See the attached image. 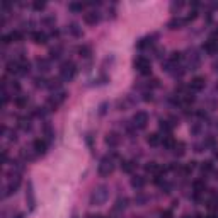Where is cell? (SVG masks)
Here are the masks:
<instances>
[{
  "label": "cell",
  "instance_id": "cell-1",
  "mask_svg": "<svg viewBox=\"0 0 218 218\" xmlns=\"http://www.w3.org/2000/svg\"><path fill=\"white\" fill-rule=\"evenodd\" d=\"M75 75H77V65L73 63V61H65V63H61V68H60V78L65 82H70L75 78Z\"/></svg>",
  "mask_w": 218,
  "mask_h": 218
},
{
  "label": "cell",
  "instance_id": "cell-2",
  "mask_svg": "<svg viewBox=\"0 0 218 218\" xmlns=\"http://www.w3.org/2000/svg\"><path fill=\"white\" fill-rule=\"evenodd\" d=\"M107 196H109L107 187L106 186H99V187L94 189L92 196H90V203H92V205H104L106 199H107Z\"/></svg>",
  "mask_w": 218,
  "mask_h": 218
},
{
  "label": "cell",
  "instance_id": "cell-3",
  "mask_svg": "<svg viewBox=\"0 0 218 218\" xmlns=\"http://www.w3.org/2000/svg\"><path fill=\"white\" fill-rule=\"evenodd\" d=\"M65 99H67V92H58V94H54L53 97H50L45 107L48 109V111H56V109L65 102Z\"/></svg>",
  "mask_w": 218,
  "mask_h": 218
},
{
  "label": "cell",
  "instance_id": "cell-4",
  "mask_svg": "<svg viewBox=\"0 0 218 218\" xmlns=\"http://www.w3.org/2000/svg\"><path fill=\"white\" fill-rule=\"evenodd\" d=\"M135 68L138 70V73H141V75H150V72H152L150 60H147L145 56L135 58Z\"/></svg>",
  "mask_w": 218,
  "mask_h": 218
},
{
  "label": "cell",
  "instance_id": "cell-5",
  "mask_svg": "<svg viewBox=\"0 0 218 218\" xmlns=\"http://www.w3.org/2000/svg\"><path fill=\"white\" fill-rule=\"evenodd\" d=\"M112 170H114V164H112V159L109 157H104L102 160L99 164V176L102 177H107L112 174Z\"/></svg>",
  "mask_w": 218,
  "mask_h": 218
},
{
  "label": "cell",
  "instance_id": "cell-6",
  "mask_svg": "<svg viewBox=\"0 0 218 218\" xmlns=\"http://www.w3.org/2000/svg\"><path fill=\"white\" fill-rule=\"evenodd\" d=\"M148 123V114L145 111H136L135 114H133V126L138 130H143L145 126H147Z\"/></svg>",
  "mask_w": 218,
  "mask_h": 218
},
{
  "label": "cell",
  "instance_id": "cell-7",
  "mask_svg": "<svg viewBox=\"0 0 218 218\" xmlns=\"http://www.w3.org/2000/svg\"><path fill=\"white\" fill-rule=\"evenodd\" d=\"M32 150L36 152V155H45L48 150V141L45 138H38V140L32 141Z\"/></svg>",
  "mask_w": 218,
  "mask_h": 218
},
{
  "label": "cell",
  "instance_id": "cell-8",
  "mask_svg": "<svg viewBox=\"0 0 218 218\" xmlns=\"http://www.w3.org/2000/svg\"><path fill=\"white\" fill-rule=\"evenodd\" d=\"M99 21H101V16H99V12H96V10H90V12L83 14V22H85L87 26H96Z\"/></svg>",
  "mask_w": 218,
  "mask_h": 218
},
{
  "label": "cell",
  "instance_id": "cell-9",
  "mask_svg": "<svg viewBox=\"0 0 218 218\" xmlns=\"http://www.w3.org/2000/svg\"><path fill=\"white\" fill-rule=\"evenodd\" d=\"M205 85H206V82L203 77H194L189 83V90L191 92H199V90L205 89Z\"/></svg>",
  "mask_w": 218,
  "mask_h": 218
},
{
  "label": "cell",
  "instance_id": "cell-10",
  "mask_svg": "<svg viewBox=\"0 0 218 218\" xmlns=\"http://www.w3.org/2000/svg\"><path fill=\"white\" fill-rule=\"evenodd\" d=\"M119 141H121V136H119L116 131H111V133H107V135H106V145H107V147L116 148L119 145Z\"/></svg>",
  "mask_w": 218,
  "mask_h": 218
},
{
  "label": "cell",
  "instance_id": "cell-11",
  "mask_svg": "<svg viewBox=\"0 0 218 218\" xmlns=\"http://www.w3.org/2000/svg\"><path fill=\"white\" fill-rule=\"evenodd\" d=\"M26 201H27V205H29V210H34V208H36V199H34V189H32V182H27Z\"/></svg>",
  "mask_w": 218,
  "mask_h": 218
},
{
  "label": "cell",
  "instance_id": "cell-12",
  "mask_svg": "<svg viewBox=\"0 0 218 218\" xmlns=\"http://www.w3.org/2000/svg\"><path fill=\"white\" fill-rule=\"evenodd\" d=\"M31 38L36 45H45V43L48 41V34H46V32H41V31H34L31 34Z\"/></svg>",
  "mask_w": 218,
  "mask_h": 218
},
{
  "label": "cell",
  "instance_id": "cell-13",
  "mask_svg": "<svg viewBox=\"0 0 218 218\" xmlns=\"http://www.w3.org/2000/svg\"><path fill=\"white\" fill-rule=\"evenodd\" d=\"M68 32H70L73 38H82V36H83L82 27L78 26L77 22H70V24H68Z\"/></svg>",
  "mask_w": 218,
  "mask_h": 218
},
{
  "label": "cell",
  "instance_id": "cell-14",
  "mask_svg": "<svg viewBox=\"0 0 218 218\" xmlns=\"http://www.w3.org/2000/svg\"><path fill=\"white\" fill-rule=\"evenodd\" d=\"M203 50H205L206 53H210V54H213L215 51H218V43L215 41V39H208V41L203 45Z\"/></svg>",
  "mask_w": 218,
  "mask_h": 218
},
{
  "label": "cell",
  "instance_id": "cell-15",
  "mask_svg": "<svg viewBox=\"0 0 218 218\" xmlns=\"http://www.w3.org/2000/svg\"><path fill=\"white\" fill-rule=\"evenodd\" d=\"M7 73H10V75H17V73H19V61H17V60H10L9 63H7Z\"/></svg>",
  "mask_w": 218,
  "mask_h": 218
},
{
  "label": "cell",
  "instance_id": "cell-16",
  "mask_svg": "<svg viewBox=\"0 0 218 218\" xmlns=\"http://www.w3.org/2000/svg\"><path fill=\"white\" fill-rule=\"evenodd\" d=\"M147 143L152 145V147H157V145L162 143V136L159 135V133H152V135H148V138H147Z\"/></svg>",
  "mask_w": 218,
  "mask_h": 218
},
{
  "label": "cell",
  "instance_id": "cell-17",
  "mask_svg": "<svg viewBox=\"0 0 218 218\" xmlns=\"http://www.w3.org/2000/svg\"><path fill=\"white\" fill-rule=\"evenodd\" d=\"M77 51H78V54H80L82 58H89L90 54H92V48H90L89 45H80Z\"/></svg>",
  "mask_w": 218,
  "mask_h": 218
},
{
  "label": "cell",
  "instance_id": "cell-18",
  "mask_svg": "<svg viewBox=\"0 0 218 218\" xmlns=\"http://www.w3.org/2000/svg\"><path fill=\"white\" fill-rule=\"evenodd\" d=\"M135 167H136V164L133 162V160H125V162L121 164V169L125 170L126 174H131L133 170H135Z\"/></svg>",
  "mask_w": 218,
  "mask_h": 218
},
{
  "label": "cell",
  "instance_id": "cell-19",
  "mask_svg": "<svg viewBox=\"0 0 218 218\" xmlns=\"http://www.w3.org/2000/svg\"><path fill=\"white\" fill-rule=\"evenodd\" d=\"M9 38H10V41L19 43V41H22V39H24V32L19 31V29H16V31H12V32L9 34Z\"/></svg>",
  "mask_w": 218,
  "mask_h": 218
},
{
  "label": "cell",
  "instance_id": "cell-20",
  "mask_svg": "<svg viewBox=\"0 0 218 218\" xmlns=\"http://www.w3.org/2000/svg\"><path fill=\"white\" fill-rule=\"evenodd\" d=\"M50 58H38V67H39V70H43V72H48L50 70Z\"/></svg>",
  "mask_w": 218,
  "mask_h": 218
},
{
  "label": "cell",
  "instance_id": "cell-21",
  "mask_svg": "<svg viewBox=\"0 0 218 218\" xmlns=\"http://www.w3.org/2000/svg\"><path fill=\"white\" fill-rule=\"evenodd\" d=\"M131 186L135 187V189H141V187L145 186V179L141 176H135L131 179Z\"/></svg>",
  "mask_w": 218,
  "mask_h": 218
},
{
  "label": "cell",
  "instance_id": "cell-22",
  "mask_svg": "<svg viewBox=\"0 0 218 218\" xmlns=\"http://www.w3.org/2000/svg\"><path fill=\"white\" fill-rule=\"evenodd\" d=\"M14 104L17 107H26L27 106V96H16L14 97Z\"/></svg>",
  "mask_w": 218,
  "mask_h": 218
},
{
  "label": "cell",
  "instance_id": "cell-23",
  "mask_svg": "<svg viewBox=\"0 0 218 218\" xmlns=\"http://www.w3.org/2000/svg\"><path fill=\"white\" fill-rule=\"evenodd\" d=\"M83 7H85V3H82V2H72V3H68V9H70L72 12H82Z\"/></svg>",
  "mask_w": 218,
  "mask_h": 218
},
{
  "label": "cell",
  "instance_id": "cell-24",
  "mask_svg": "<svg viewBox=\"0 0 218 218\" xmlns=\"http://www.w3.org/2000/svg\"><path fill=\"white\" fill-rule=\"evenodd\" d=\"M192 186H194V192H196V194H199V192H203V191L206 189V184H205V181H201V179L194 181V184H192Z\"/></svg>",
  "mask_w": 218,
  "mask_h": 218
},
{
  "label": "cell",
  "instance_id": "cell-25",
  "mask_svg": "<svg viewBox=\"0 0 218 218\" xmlns=\"http://www.w3.org/2000/svg\"><path fill=\"white\" fill-rule=\"evenodd\" d=\"M19 128L24 130V131L31 130V119H29V118H21L19 119Z\"/></svg>",
  "mask_w": 218,
  "mask_h": 218
},
{
  "label": "cell",
  "instance_id": "cell-26",
  "mask_svg": "<svg viewBox=\"0 0 218 218\" xmlns=\"http://www.w3.org/2000/svg\"><path fill=\"white\" fill-rule=\"evenodd\" d=\"M160 131L165 133V135H170V131H172V126L169 125V121H164V119H160Z\"/></svg>",
  "mask_w": 218,
  "mask_h": 218
},
{
  "label": "cell",
  "instance_id": "cell-27",
  "mask_svg": "<svg viewBox=\"0 0 218 218\" xmlns=\"http://www.w3.org/2000/svg\"><path fill=\"white\" fill-rule=\"evenodd\" d=\"M34 87L36 89H43V87H48V80L43 77H36L34 78Z\"/></svg>",
  "mask_w": 218,
  "mask_h": 218
},
{
  "label": "cell",
  "instance_id": "cell-28",
  "mask_svg": "<svg viewBox=\"0 0 218 218\" xmlns=\"http://www.w3.org/2000/svg\"><path fill=\"white\" fill-rule=\"evenodd\" d=\"M61 54V48L60 46H56V48H51L50 50V60H58Z\"/></svg>",
  "mask_w": 218,
  "mask_h": 218
},
{
  "label": "cell",
  "instance_id": "cell-29",
  "mask_svg": "<svg viewBox=\"0 0 218 218\" xmlns=\"http://www.w3.org/2000/svg\"><path fill=\"white\" fill-rule=\"evenodd\" d=\"M181 60H182V53H179V51H174L172 54H170V63H172V65H177Z\"/></svg>",
  "mask_w": 218,
  "mask_h": 218
},
{
  "label": "cell",
  "instance_id": "cell-30",
  "mask_svg": "<svg viewBox=\"0 0 218 218\" xmlns=\"http://www.w3.org/2000/svg\"><path fill=\"white\" fill-rule=\"evenodd\" d=\"M126 205H128V199H126V198H119L118 201H116L114 210H125V208H126Z\"/></svg>",
  "mask_w": 218,
  "mask_h": 218
},
{
  "label": "cell",
  "instance_id": "cell-31",
  "mask_svg": "<svg viewBox=\"0 0 218 218\" xmlns=\"http://www.w3.org/2000/svg\"><path fill=\"white\" fill-rule=\"evenodd\" d=\"M184 148H186V147H184L182 141H176V145H174V152H176L177 155H182L184 154Z\"/></svg>",
  "mask_w": 218,
  "mask_h": 218
},
{
  "label": "cell",
  "instance_id": "cell-32",
  "mask_svg": "<svg viewBox=\"0 0 218 218\" xmlns=\"http://www.w3.org/2000/svg\"><path fill=\"white\" fill-rule=\"evenodd\" d=\"M201 170L205 174H208V172H211L213 170V164L210 162V160H206V162H203V165H201Z\"/></svg>",
  "mask_w": 218,
  "mask_h": 218
},
{
  "label": "cell",
  "instance_id": "cell-33",
  "mask_svg": "<svg viewBox=\"0 0 218 218\" xmlns=\"http://www.w3.org/2000/svg\"><path fill=\"white\" fill-rule=\"evenodd\" d=\"M60 85H61L60 78H53V80H50V82H48V87H50V89H53V90L60 89Z\"/></svg>",
  "mask_w": 218,
  "mask_h": 218
},
{
  "label": "cell",
  "instance_id": "cell-34",
  "mask_svg": "<svg viewBox=\"0 0 218 218\" xmlns=\"http://www.w3.org/2000/svg\"><path fill=\"white\" fill-rule=\"evenodd\" d=\"M182 24H186L184 21H179V19H174L169 22V27L170 29H179V26H182Z\"/></svg>",
  "mask_w": 218,
  "mask_h": 218
},
{
  "label": "cell",
  "instance_id": "cell-35",
  "mask_svg": "<svg viewBox=\"0 0 218 218\" xmlns=\"http://www.w3.org/2000/svg\"><path fill=\"white\" fill-rule=\"evenodd\" d=\"M45 5H46V3L41 2V0H36V2H32V9H34V10H43V9H45Z\"/></svg>",
  "mask_w": 218,
  "mask_h": 218
},
{
  "label": "cell",
  "instance_id": "cell-36",
  "mask_svg": "<svg viewBox=\"0 0 218 218\" xmlns=\"http://www.w3.org/2000/svg\"><path fill=\"white\" fill-rule=\"evenodd\" d=\"M192 170H194V162H189V164H186V165H184V172H186V174L192 172Z\"/></svg>",
  "mask_w": 218,
  "mask_h": 218
},
{
  "label": "cell",
  "instance_id": "cell-37",
  "mask_svg": "<svg viewBox=\"0 0 218 218\" xmlns=\"http://www.w3.org/2000/svg\"><path fill=\"white\" fill-rule=\"evenodd\" d=\"M7 159H9V154H7V150H3V154H2V160H3V164L7 162Z\"/></svg>",
  "mask_w": 218,
  "mask_h": 218
},
{
  "label": "cell",
  "instance_id": "cell-38",
  "mask_svg": "<svg viewBox=\"0 0 218 218\" xmlns=\"http://www.w3.org/2000/svg\"><path fill=\"white\" fill-rule=\"evenodd\" d=\"M172 216V213L170 211H165V213H162V218H170Z\"/></svg>",
  "mask_w": 218,
  "mask_h": 218
},
{
  "label": "cell",
  "instance_id": "cell-39",
  "mask_svg": "<svg viewBox=\"0 0 218 218\" xmlns=\"http://www.w3.org/2000/svg\"><path fill=\"white\" fill-rule=\"evenodd\" d=\"M89 218H104L102 215H89Z\"/></svg>",
  "mask_w": 218,
  "mask_h": 218
},
{
  "label": "cell",
  "instance_id": "cell-40",
  "mask_svg": "<svg viewBox=\"0 0 218 218\" xmlns=\"http://www.w3.org/2000/svg\"><path fill=\"white\" fill-rule=\"evenodd\" d=\"M14 218H24V215H22V213H17V215L14 216Z\"/></svg>",
  "mask_w": 218,
  "mask_h": 218
},
{
  "label": "cell",
  "instance_id": "cell-41",
  "mask_svg": "<svg viewBox=\"0 0 218 218\" xmlns=\"http://www.w3.org/2000/svg\"><path fill=\"white\" fill-rule=\"evenodd\" d=\"M206 218H216V216H215V215H213V213H210V215H208V216H206Z\"/></svg>",
  "mask_w": 218,
  "mask_h": 218
},
{
  "label": "cell",
  "instance_id": "cell-42",
  "mask_svg": "<svg viewBox=\"0 0 218 218\" xmlns=\"http://www.w3.org/2000/svg\"><path fill=\"white\" fill-rule=\"evenodd\" d=\"M72 218H78V215H77V213H73V215H72Z\"/></svg>",
  "mask_w": 218,
  "mask_h": 218
}]
</instances>
